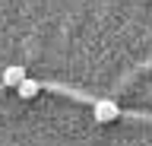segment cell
Wrapping results in <instances>:
<instances>
[{"mask_svg": "<svg viewBox=\"0 0 152 146\" xmlns=\"http://www.w3.org/2000/svg\"><path fill=\"white\" fill-rule=\"evenodd\" d=\"M117 117H121V105L117 102H111V98H98L95 102V121L108 124V121H117Z\"/></svg>", "mask_w": 152, "mask_h": 146, "instance_id": "1", "label": "cell"}, {"mask_svg": "<svg viewBox=\"0 0 152 146\" xmlns=\"http://www.w3.org/2000/svg\"><path fill=\"white\" fill-rule=\"evenodd\" d=\"M26 70H22V67H7V70H3V86H22V83H26Z\"/></svg>", "mask_w": 152, "mask_h": 146, "instance_id": "2", "label": "cell"}, {"mask_svg": "<svg viewBox=\"0 0 152 146\" xmlns=\"http://www.w3.org/2000/svg\"><path fill=\"white\" fill-rule=\"evenodd\" d=\"M38 92H41V86H38L35 79H26V83L19 86V95H22V98H35Z\"/></svg>", "mask_w": 152, "mask_h": 146, "instance_id": "3", "label": "cell"}]
</instances>
